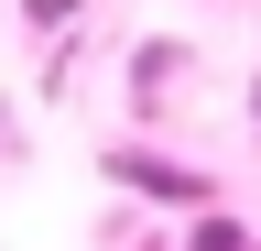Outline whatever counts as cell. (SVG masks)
<instances>
[{"mask_svg":"<svg viewBox=\"0 0 261 251\" xmlns=\"http://www.w3.org/2000/svg\"><path fill=\"white\" fill-rule=\"evenodd\" d=\"M0 153H22V120H11V99H0Z\"/></svg>","mask_w":261,"mask_h":251,"instance_id":"3","label":"cell"},{"mask_svg":"<svg viewBox=\"0 0 261 251\" xmlns=\"http://www.w3.org/2000/svg\"><path fill=\"white\" fill-rule=\"evenodd\" d=\"M109 175H130V186H152V197H207L185 164H152V153H109Z\"/></svg>","mask_w":261,"mask_h":251,"instance_id":"1","label":"cell"},{"mask_svg":"<svg viewBox=\"0 0 261 251\" xmlns=\"http://www.w3.org/2000/svg\"><path fill=\"white\" fill-rule=\"evenodd\" d=\"M196 251H261V240H240V218H207V230H196Z\"/></svg>","mask_w":261,"mask_h":251,"instance_id":"2","label":"cell"}]
</instances>
